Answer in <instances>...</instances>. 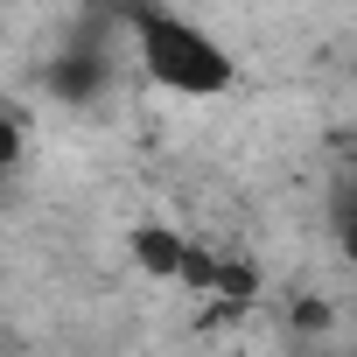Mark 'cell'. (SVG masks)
<instances>
[{
  "label": "cell",
  "instance_id": "1",
  "mask_svg": "<svg viewBox=\"0 0 357 357\" xmlns=\"http://www.w3.org/2000/svg\"><path fill=\"white\" fill-rule=\"evenodd\" d=\"M119 36L140 77L168 98H231L238 91V56L225 50L218 29L183 15L175 0H119Z\"/></svg>",
  "mask_w": 357,
  "mask_h": 357
},
{
  "label": "cell",
  "instance_id": "2",
  "mask_svg": "<svg viewBox=\"0 0 357 357\" xmlns=\"http://www.w3.org/2000/svg\"><path fill=\"white\" fill-rule=\"evenodd\" d=\"M105 70H112V43H70V50H63V63L50 70V91L77 105V98L105 91Z\"/></svg>",
  "mask_w": 357,
  "mask_h": 357
},
{
  "label": "cell",
  "instance_id": "3",
  "mask_svg": "<svg viewBox=\"0 0 357 357\" xmlns=\"http://www.w3.org/2000/svg\"><path fill=\"white\" fill-rule=\"evenodd\" d=\"M15 161H22V133H15V126H0V168H15Z\"/></svg>",
  "mask_w": 357,
  "mask_h": 357
}]
</instances>
